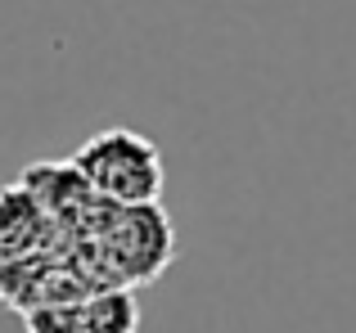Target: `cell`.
Here are the masks:
<instances>
[{
	"instance_id": "cell-3",
	"label": "cell",
	"mask_w": 356,
	"mask_h": 333,
	"mask_svg": "<svg viewBox=\"0 0 356 333\" xmlns=\"http://www.w3.org/2000/svg\"><path fill=\"white\" fill-rule=\"evenodd\" d=\"M27 333H86L81 320V302H41V307L23 311Z\"/></svg>"
},
{
	"instance_id": "cell-2",
	"label": "cell",
	"mask_w": 356,
	"mask_h": 333,
	"mask_svg": "<svg viewBox=\"0 0 356 333\" xmlns=\"http://www.w3.org/2000/svg\"><path fill=\"white\" fill-rule=\"evenodd\" d=\"M86 333H140V302L136 289H99L81 302Z\"/></svg>"
},
{
	"instance_id": "cell-1",
	"label": "cell",
	"mask_w": 356,
	"mask_h": 333,
	"mask_svg": "<svg viewBox=\"0 0 356 333\" xmlns=\"http://www.w3.org/2000/svg\"><path fill=\"white\" fill-rule=\"evenodd\" d=\"M72 166L86 176V185L99 194L104 203L118 207H149V203L163 198V153L154 140H145L131 126H113V131H99L72 153Z\"/></svg>"
}]
</instances>
